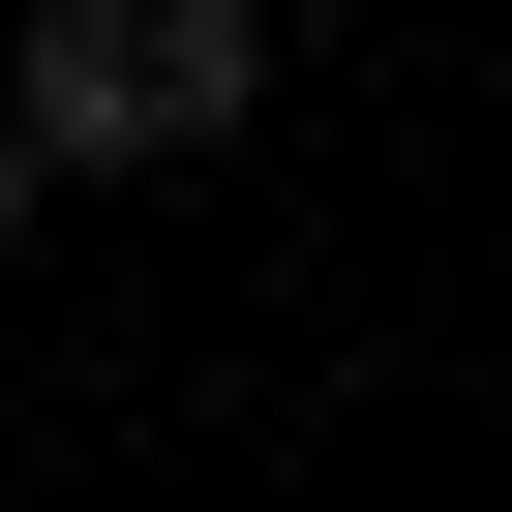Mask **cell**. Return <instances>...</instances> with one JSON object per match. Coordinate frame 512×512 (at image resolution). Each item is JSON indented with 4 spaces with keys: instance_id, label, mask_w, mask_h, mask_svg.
<instances>
[{
    "instance_id": "1",
    "label": "cell",
    "mask_w": 512,
    "mask_h": 512,
    "mask_svg": "<svg viewBox=\"0 0 512 512\" xmlns=\"http://www.w3.org/2000/svg\"><path fill=\"white\" fill-rule=\"evenodd\" d=\"M241 91H272V0H31V151H0V181L241 151Z\"/></svg>"
},
{
    "instance_id": "2",
    "label": "cell",
    "mask_w": 512,
    "mask_h": 512,
    "mask_svg": "<svg viewBox=\"0 0 512 512\" xmlns=\"http://www.w3.org/2000/svg\"><path fill=\"white\" fill-rule=\"evenodd\" d=\"M0 241H31V181H0Z\"/></svg>"
},
{
    "instance_id": "3",
    "label": "cell",
    "mask_w": 512,
    "mask_h": 512,
    "mask_svg": "<svg viewBox=\"0 0 512 512\" xmlns=\"http://www.w3.org/2000/svg\"><path fill=\"white\" fill-rule=\"evenodd\" d=\"M272 31H332V0H272Z\"/></svg>"
}]
</instances>
